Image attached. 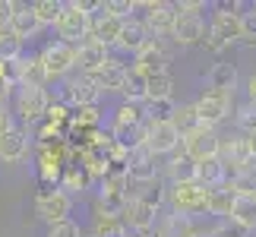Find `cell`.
Returning a JSON list of instances; mask_svg holds the SVG:
<instances>
[{"label": "cell", "instance_id": "obj_7", "mask_svg": "<svg viewBox=\"0 0 256 237\" xmlns=\"http://www.w3.org/2000/svg\"><path fill=\"white\" fill-rule=\"evenodd\" d=\"M180 149L193 158L196 164L202 162H212V158H222V136L218 130H212V126H196L193 133H186L180 140Z\"/></svg>", "mask_w": 256, "mask_h": 237}, {"label": "cell", "instance_id": "obj_44", "mask_svg": "<svg viewBox=\"0 0 256 237\" xmlns=\"http://www.w3.org/2000/svg\"><path fill=\"white\" fill-rule=\"evenodd\" d=\"M174 10H177V13H193V16H202L206 0H177Z\"/></svg>", "mask_w": 256, "mask_h": 237}, {"label": "cell", "instance_id": "obj_47", "mask_svg": "<svg viewBox=\"0 0 256 237\" xmlns=\"http://www.w3.org/2000/svg\"><path fill=\"white\" fill-rule=\"evenodd\" d=\"M247 102H253V104H256V70L247 76Z\"/></svg>", "mask_w": 256, "mask_h": 237}, {"label": "cell", "instance_id": "obj_29", "mask_svg": "<svg viewBox=\"0 0 256 237\" xmlns=\"http://www.w3.org/2000/svg\"><path fill=\"white\" fill-rule=\"evenodd\" d=\"M120 98H124V102H133V104H146V102H149V76H142L133 64H130V73H126Z\"/></svg>", "mask_w": 256, "mask_h": 237}, {"label": "cell", "instance_id": "obj_42", "mask_svg": "<svg viewBox=\"0 0 256 237\" xmlns=\"http://www.w3.org/2000/svg\"><path fill=\"white\" fill-rule=\"evenodd\" d=\"M240 22H244V42L240 44H256V10L250 4H247V10H244Z\"/></svg>", "mask_w": 256, "mask_h": 237}, {"label": "cell", "instance_id": "obj_45", "mask_svg": "<svg viewBox=\"0 0 256 237\" xmlns=\"http://www.w3.org/2000/svg\"><path fill=\"white\" fill-rule=\"evenodd\" d=\"M13 13H16V0H0V32L10 28L13 22Z\"/></svg>", "mask_w": 256, "mask_h": 237}, {"label": "cell", "instance_id": "obj_50", "mask_svg": "<svg viewBox=\"0 0 256 237\" xmlns=\"http://www.w3.org/2000/svg\"><path fill=\"white\" fill-rule=\"evenodd\" d=\"M200 237H206V234H200Z\"/></svg>", "mask_w": 256, "mask_h": 237}, {"label": "cell", "instance_id": "obj_46", "mask_svg": "<svg viewBox=\"0 0 256 237\" xmlns=\"http://www.w3.org/2000/svg\"><path fill=\"white\" fill-rule=\"evenodd\" d=\"M13 114H10V104H0V136H4V133H10V130H13Z\"/></svg>", "mask_w": 256, "mask_h": 237}, {"label": "cell", "instance_id": "obj_15", "mask_svg": "<svg viewBox=\"0 0 256 237\" xmlns=\"http://www.w3.org/2000/svg\"><path fill=\"white\" fill-rule=\"evenodd\" d=\"M28 152H32V136L26 126H13L10 133L0 136V162L4 164L22 162V158H28Z\"/></svg>", "mask_w": 256, "mask_h": 237}, {"label": "cell", "instance_id": "obj_26", "mask_svg": "<svg viewBox=\"0 0 256 237\" xmlns=\"http://www.w3.org/2000/svg\"><path fill=\"white\" fill-rule=\"evenodd\" d=\"M234 228L253 234L256 231V193H240L234 196V209H231V218H228Z\"/></svg>", "mask_w": 256, "mask_h": 237}, {"label": "cell", "instance_id": "obj_48", "mask_svg": "<svg viewBox=\"0 0 256 237\" xmlns=\"http://www.w3.org/2000/svg\"><path fill=\"white\" fill-rule=\"evenodd\" d=\"M250 6H253V10H256V0H253V4H250Z\"/></svg>", "mask_w": 256, "mask_h": 237}, {"label": "cell", "instance_id": "obj_22", "mask_svg": "<svg viewBox=\"0 0 256 237\" xmlns=\"http://www.w3.org/2000/svg\"><path fill=\"white\" fill-rule=\"evenodd\" d=\"M16 70H19V86H32V88H44L51 82L44 64H42V54H22L16 60Z\"/></svg>", "mask_w": 256, "mask_h": 237}, {"label": "cell", "instance_id": "obj_51", "mask_svg": "<svg viewBox=\"0 0 256 237\" xmlns=\"http://www.w3.org/2000/svg\"><path fill=\"white\" fill-rule=\"evenodd\" d=\"M253 234H256V231H253Z\"/></svg>", "mask_w": 256, "mask_h": 237}, {"label": "cell", "instance_id": "obj_10", "mask_svg": "<svg viewBox=\"0 0 256 237\" xmlns=\"http://www.w3.org/2000/svg\"><path fill=\"white\" fill-rule=\"evenodd\" d=\"M146 149H149L155 158L162 155H174L180 149V133L171 120H146Z\"/></svg>", "mask_w": 256, "mask_h": 237}, {"label": "cell", "instance_id": "obj_19", "mask_svg": "<svg viewBox=\"0 0 256 237\" xmlns=\"http://www.w3.org/2000/svg\"><path fill=\"white\" fill-rule=\"evenodd\" d=\"M10 32H13L19 42H35L38 35L44 32V26L38 22V16L32 13V4H16V13H13V22H10Z\"/></svg>", "mask_w": 256, "mask_h": 237}, {"label": "cell", "instance_id": "obj_5", "mask_svg": "<svg viewBox=\"0 0 256 237\" xmlns=\"http://www.w3.org/2000/svg\"><path fill=\"white\" fill-rule=\"evenodd\" d=\"M102 88H98V82L92 76H70L60 82V92H57V102H64L66 108H98L102 104Z\"/></svg>", "mask_w": 256, "mask_h": 237}, {"label": "cell", "instance_id": "obj_40", "mask_svg": "<svg viewBox=\"0 0 256 237\" xmlns=\"http://www.w3.org/2000/svg\"><path fill=\"white\" fill-rule=\"evenodd\" d=\"M177 111V102L168 98V102H146V120H171Z\"/></svg>", "mask_w": 256, "mask_h": 237}, {"label": "cell", "instance_id": "obj_33", "mask_svg": "<svg viewBox=\"0 0 256 237\" xmlns=\"http://www.w3.org/2000/svg\"><path fill=\"white\" fill-rule=\"evenodd\" d=\"M228 186H231L238 196H240V193H256V162L238 168V171H231Z\"/></svg>", "mask_w": 256, "mask_h": 237}, {"label": "cell", "instance_id": "obj_32", "mask_svg": "<svg viewBox=\"0 0 256 237\" xmlns=\"http://www.w3.org/2000/svg\"><path fill=\"white\" fill-rule=\"evenodd\" d=\"M92 237H133L124 218H111V215H92Z\"/></svg>", "mask_w": 256, "mask_h": 237}, {"label": "cell", "instance_id": "obj_37", "mask_svg": "<svg viewBox=\"0 0 256 237\" xmlns=\"http://www.w3.org/2000/svg\"><path fill=\"white\" fill-rule=\"evenodd\" d=\"M168 98H174V76H149V102H168Z\"/></svg>", "mask_w": 256, "mask_h": 237}, {"label": "cell", "instance_id": "obj_13", "mask_svg": "<svg viewBox=\"0 0 256 237\" xmlns=\"http://www.w3.org/2000/svg\"><path fill=\"white\" fill-rule=\"evenodd\" d=\"M133 66H136V70H140L142 76H162V73H171V70H168V66H171V54L164 51V44L158 42V38H152V42L133 57Z\"/></svg>", "mask_w": 256, "mask_h": 237}, {"label": "cell", "instance_id": "obj_39", "mask_svg": "<svg viewBox=\"0 0 256 237\" xmlns=\"http://www.w3.org/2000/svg\"><path fill=\"white\" fill-rule=\"evenodd\" d=\"M22 42H19V38L10 32V28H4V32H0V60H10V64H16L19 57H22Z\"/></svg>", "mask_w": 256, "mask_h": 237}, {"label": "cell", "instance_id": "obj_49", "mask_svg": "<svg viewBox=\"0 0 256 237\" xmlns=\"http://www.w3.org/2000/svg\"><path fill=\"white\" fill-rule=\"evenodd\" d=\"M86 237H92V234H86Z\"/></svg>", "mask_w": 256, "mask_h": 237}, {"label": "cell", "instance_id": "obj_9", "mask_svg": "<svg viewBox=\"0 0 256 237\" xmlns=\"http://www.w3.org/2000/svg\"><path fill=\"white\" fill-rule=\"evenodd\" d=\"M42 64H44V70L51 79H70V73L76 70V48L73 44H66V42H48L42 51Z\"/></svg>", "mask_w": 256, "mask_h": 237}, {"label": "cell", "instance_id": "obj_34", "mask_svg": "<svg viewBox=\"0 0 256 237\" xmlns=\"http://www.w3.org/2000/svg\"><path fill=\"white\" fill-rule=\"evenodd\" d=\"M64 0H32V13L38 16V22H42L44 28L48 26H57V19H60L64 13Z\"/></svg>", "mask_w": 256, "mask_h": 237}, {"label": "cell", "instance_id": "obj_20", "mask_svg": "<svg viewBox=\"0 0 256 237\" xmlns=\"http://www.w3.org/2000/svg\"><path fill=\"white\" fill-rule=\"evenodd\" d=\"M126 177H130V184H149L158 177V158H155L149 149H136L130 152V164H126Z\"/></svg>", "mask_w": 256, "mask_h": 237}, {"label": "cell", "instance_id": "obj_6", "mask_svg": "<svg viewBox=\"0 0 256 237\" xmlns=\"http://www.w3.org/2000/svg\"><path fill=\"white\" fill-rule=\"evenodd\" d=\"M54 32H57V42H66V44L76 48L80 42H86V38L92 35V16L82 13L73 0H66L64 13H60V19H57V26H54Z\"/></svg>", "mask_w": 256, "mask_h": 237}, {"label": "cell", "instance_id": "obj_2", "mask_svg": "<svg viewBox=\"0 0 256 237\" xmlns=\"http://www.w3.org/2000/svg\"><path fill=\"white\" fill-rule=\"evenodd\" d=\"M73 202L76 200L66 190H60V186H42V190L35 193V215L48 224V228H51V224L70 222Z\"/></svg>", "mask_w": 256, "mask_h": 237}, {"label": "cell", "instance_id": "obj_31", "mask_svg": "<svg viewBox=\"0 0 256 237\" xmlns=\"http://www.w3.org/2000/svg\"><path fill=\"white\" fill-rule=\"evenodd\" d=\"M234 196H238V193H234L231 186H218V190L209 193V215H212V218H218V222H228L231 218Z\"/></svg>", "mask_w": 256, "mask_h": 237}, {"label": "cell", "instance_id": "obj_36", "mask_svg": "<svg viewBox=\"0 0 256 237\" xmlns=\"http://www.w3.org/2000/svg\"><path fill=\"white\" fill-rule=\"evenodd\" d=\"M171 124L177 126L180 140H184L186 133H193L196 126H202V124H200V114H196V108H193V102H190V104H177V111H174V117H171Z\"/></svg>", "mask_w": 256, "mask_h": 237}, {"label": "cell", "instance_id": "obj_24", "mask_svg": "<svg viewBox=\"0 0 256 237\" xmlns=\"http://www.w3.org/2000/svg\"><path fill=\"white\" fill-rule=\"evenodd\" d=\"M168 186H171V184H164L162 174H158V177H155V180H149V184H133L130 196H133V200H140V202H146L149 209L162 212L164 206H168Z\"/></svg>", "mask_w": 256, "mask_h": 237}, {"label": "cell", "instance_id": "obj_14", "mask_svg": "<svg viewBox=\"0 0 256 237\" xmlns=\"http://www.w3.org/2000/svg\"><path fill=\"white\" fill-rule=\"evenodd\" d=\"M206 26L202 16H193V13H177V22H174V32H171V42L177 48H193V44H202L206 42Z\"/></svg>", "mask_w": 256, "mask_h": 237}, {"label": "cell", "instance_id": "obj_41", "mask_svg": "<svg viewBox=\"0 0 256 237\" xmlns=\"http://www.w3.org/2000/svg\"><path fill=\"white\" fill-rule=\"evenodd\" d=\"M102 10L111 13V16H117V19H130L136 13V0H104Z\"/></svg>", "mask_w": 256, "mask_h": 237}, {"label": "cell", "instance_id": "obj_43", "mask_svg": "<svg viewBox=\"0 0 256 237\" xmlns=\"http://www.w3.org/2000/svg\"><path fill=\"white\" fill-rule=\"evenodd\" d=\"M44 237H86V234H82L80 224H76V222L70 218V222H60V224H51Z\"/></svg>", "mask_w": 256, "mask_h": 237}, {"label": "cell", "instance_id": "obj_1", "mask_svg": "<svg viewBox=\"0 0 256 237\" xmlns=\"http://www.w3.org/2000/svg\"><path fill=\"white\" fill-rule=\"evenodd\" d=\"M209 193L200 184H171L168 186V206L171 215H180V218L200 222L202 215H209Z\"/></svg>", "mask_w": 256, "mask_h": 237}, {"label": "cell", "instance_id": "obj_38", "mask_svg": "<svg viewBox=\"0 0 256 237\" xmlns=\"http://www.w3.org/2000/svg\"><path fill=\"white\" fill-rule=\"evenodd\" d=\"M234 124H238V133L253 136L256 133V104L253 102H244V104L234 108Z\"/></svg>", "mask_w": 256, "mask_h": 237}, {"label": "cell", "instance_id": "obj_27", "mask_svg": "<svg viewBox=\"0 0 256 237\" xmlns=\"http://www.w3.org/2000/svg\"><path fill=\"white\" fill-rule=\"evenodd\" d=\"M104 4V0H102ZM124 22L126 19H117V16H111V13H95L92 16V38L95 42H102V44H108V48H114L117 44V38H120V28H124Z\"/></svg>", "mask_w": 256, "mask_h": 237}, {"label": "cell", "instance_id": "obj_35", "mask_svg": "<svg viewBox=\"0 0 256 237\" xmlns=\"http://www.w3.org/2000/svg\"><path fill=\"white\" fill-rule=\"evenodd\" d=\"M111 124H124V126H142L146 124V104H133V102H120L114 111Z\"/></svg>", "mask_w": 256, "mask_h": 237}, {"label": "cell", "instance_id": "obj_23", "mask_svg": "<svg viewBox=\"0 0 256 237\" xmlns=\"http://www.w3.org/2000/svg\"><path fill=\"white\" fill-rule=\"evenodd\" d=\"M164 174H168L171 184H196L200 180V164L180 149V152H174L168 162H164Z\"/></svg>", "mask_w": 256, "mask_h": 237}, {"label": "cell", "instance_id": "obj_8", "mask_svg": "<svg viewBox=\"0 0 256 237\" xmlns=\"http://www.w3.org/2000/svg\"><path fill=\"white\" fill-rule=\"evenodd\" d=\"M136 10H142L140 19L146 22L152 38H162V35L174 32V22H177L174 4H164V0H136Z\"/></svg>", "mask_w": 256, "mask_h": 237}, {"label": "cell", "instance_id": "obj_12", "mask_svg": "<svg viewBox=\"0 0 256 237\" xmlns=\"http://www.w3.org/2000/svg\"><path fill=\"white\" fill-rule=\"evenodd\" d=\"M209 35L218 38L224 48L231 44H240L244 42V22H240V13L234 10H215L209 16Z\"/></svg>", "mask_w": 256, "mask_h": 237}, {"label": "cell", "instance_id": "obj_18", "mask_svg": "<svg viewBox=\"0 0 256 237\" xmlns=\"http://www.w3.org/2000/svg\"><path fill=\"white\" fill-rule=\"evenodd\" d=\"M222 162L228 164V171H238V168L256 162V158H253V149H250V136L234 133L231 140H222Z\"/></svg>", "mask_w": 256, "mask_h": 237}, {"label": "cell", "instance_id": "obj_17", "mask_svg": "<svg viewBox=\"0 0 256 237\" xmlns=\"http://www.w3.org/2000/svg\"><path fill=\"white\" fill-rule=\"evenodd\" d=\"M120 218H124L126 228H130V234H149V231L158 228V212L149 209V206L140 202V200H133V196H130V202H126Z\"/></svg>", "mask_w": 256, "mask_h": 237}, {"label": "cell", "instance_id": "obj_21", "mask_svg": "<svg viewBox=\"0 0 256 237\" xmlns=\"http://www.w3.org/2000/svg\"><path fill=\"white\" fill-rule=\"evenodd\" d=\"M238 82H240V70H238V64H231V60H215L209 66V73H206V88H218V92L234 95Z\"/></svg>", "mask_w": 256, "mask_h": 237}, {"label": "cell", "instance_id": "obj_30", "mask_svg": "<svg viewBox=\"0 0 256 237\" xmlns=\"http://www.w3.org/2000/svg\"><path fill=\"white\" fill-rule=\"evenodd\" d=\"M95 180H92V174L86 171L82 164H70L64 171V180H60V190H66L76 200V193H82V190H92Z\"/></svg>", "mask_w": 256, "mask_h": 237}, {"label": "cell", "instance_id": "obj_4", "mask_svg": "<svg viewBox=\"0 0 256 237\" xmlns=\"http://www.w3.org/2000/svg\"><path fill=\"white\" fill-rule=\"evenodd\" d=\"M193 108H196V114H200V124L218 130V124H224L234 114V95L218 92V88H202V92L196 95Z\"/></svg>", "mask_w": 256, "mask_h": 237}, {"label": "cell", "instance_id": "obj_25", "mask_svg": "<svg viewBox=\"0 0 256 237\" xmlns=\"http://www.w3.org/2000/svg\"><path fill=\"white\" fill-rule=\"evenodd\" d=\"M126 73H130V64H124L120 57H111V64H108L102 73H95L92 79L98 82V88H102L104 95H108V92L120 95V92H124V82H126Z\"/></svg>", "mask_w": 256, "mask_h": 237}, {"label": "cell", "instance_id": "obj_11", "mask_svg": "<svg viewBox=\"0 0 256 237\" xmlns=\"http://www.w3.org/2000/svg\"><path fill=\"white\" fill-rule=\"evenodd\" d=\"M111 48L102 44V42H95L92 35L86 38V42L76 44V70L86 73V76H95V73H102L108 64H111Z\"/></svg>", "mask_w": 256, "mask_h": 237}, {"label": "cell", "instance_id": "obj_16", "mask_svg": "<svg viewBox=\"0 0 256 237\" xmlns=\"http://www.w3.org/2000/svg\"><path fill=\"white\" fill-rule=\"evenodd\" d=\"M149 42H152V35H149V28H146V22H142L140 16H130V19L124 22L120 38H117V44H114V48H117L120 54H133V57H136Z\"/></svg>", "mask_w": 256, "mask_h": 237}, {"label": "cell", "instance_id": "obj_28", "mask_svg": "<svg viewBox=\"0 0 256 237\" xmlns=\"http://www.w3.org/2000/svg\"><path fill=\"white\" fill-rule=\"evenodd\" d=\"M231 180V171L228 164L222 162V158H212V162H202L200 164V186H206V190H218V186H228Z\"/></svg>", "mask_w": 256, "mask_h": 237}, {"label": "cell", "instance_id": "obj_3", "mask_svg": "<svg viewBox=\"0 0 256 237\" xmlns=\"http://www.w3.org/2000/svg\"><path fill=\"white\" fill-rule=\"evenodd\" d=\"M54 98L48 95V88H32V86H19L13 92V114L19 117L22 126H35L44 120L48 108Z\"/></svg>", "mask_w": 256, "mask_h": 237}]
</instances>
